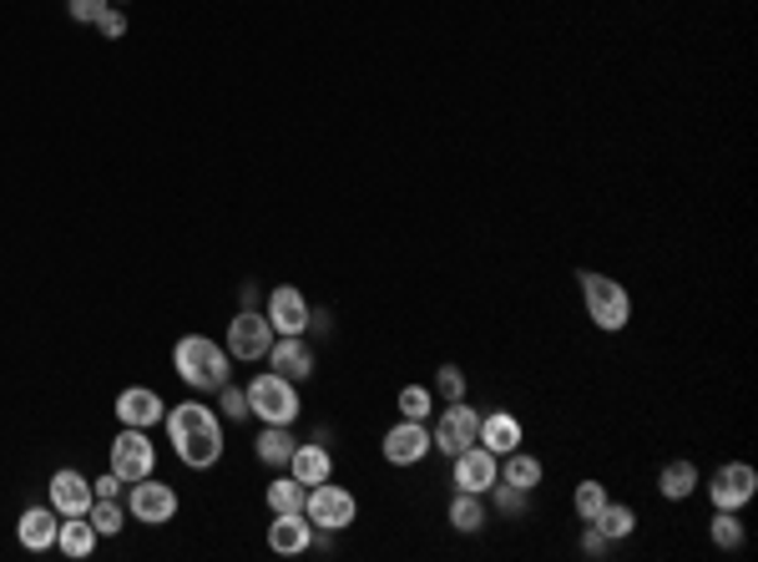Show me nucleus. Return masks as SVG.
Listing matches in <instances>:
<instances>
[{
  "mask_svg": "<svg viewBox=\"0 0 758 562\" xmlns=\"http://www.w3.org/2000/svg\"><path fill=\"white\" fill-rule=\"evenodd\" d=\"M112 472H117L127 487L157 472V446H152V436H147L142 426H122L117 430V441H112Z\"/></svg>",
  "mask_w": 758,
  "mask_h": 562,
  "instance_id": "8",
  "label": "nucleus"
},
{
  "mask_svg": "<svg viewBox=\"0 0 758 562\" xmlns=\"http://www.w3.org/2000/svg\"><path fill=\"white\" fill-rule=\"evenodd\" d=\"M754 491H758V472L748 461L718 466L713 482H708V497H713V507H723V512H744V507L754 502Z\"/></svg>",
  "mask_w": 758,
  "mask_h": 562,
  "instance_id": "11",
  "label": "nucleus"
},
{
  "mask_svg": "<svg viewBox=\"0 0 758 562\" xmlns=\"http://www.w3.org/2000/svg\"><path fill=\"white\" fill-rule=\"evenodd\" d=\"M268 345H274V325H268V314H263V310H238L233 325H228L223 350H228L238 365H253V360L268 355Z\"/></svg>",
  "mask_w": 758,
  "mask_h": 562,
  "instance_id": "9",
  "label": "nucleus"
},
{
  "mask_svg": "<svg viewBox=\"0 0 758 562\" xmlns=\"http://www.w3.org/2000/svg\"><path fill=\"white\" fill-rule=\"evenodd\" d=\"M435 396L440 400H466V371H460V365H440L435 371Z\"/></svg>",
  "mask_w": 758,
  "mask_h": 562,
  "instance_id": "33",
  "label": "nucleus"
},
{
  "mask_svg": "<svg viewBox=\"0 0 758 562\" xmlns=\"http://www.w3.org/2000/svg\"><path fill=\"white\" fill-rule=\"evenodd\" d=\"M657 491H662L668 502H687V497L698 491V466H693V461H668L662 476H657Z\"/></svg>",
  "mask_w": 758,
  "mask_h": 562,
  "instance_id": "25",
  "label": "nucleus"
},
{
  "mask_svg": "<svg viewBox=\"0 0 758 562\" xmlns=\"http://www.w3.org/2000/svg\"><path fill=\"white\" fill-rule=\"evenodd\" d=\"M87 517L102 537H122V527H127V507H122V497H97Z\"/></svg>",
  "mask_w": 758,
  "mask_h": 562,
  "instance_id": "28",
  "label": "nucleus"
},
{
  "mask_svg": "<svg viewBox=\"0 0 758 562\" xmlns=\"http://www.w3.org/2000/svg\"><path fill=\"white\" fill-rule=\"evenodd\" d=\"M173 371L192 396H218L223 385L233 380V355L207 335H182L173 345Z\"/></svg>",
  "mask_w": 758,
  "mask_h": 562,
  "instance_id": "2",
  "label": "nucleus"
},
{
  "mask_svg": "<svg viewBox=\"0 0 758 562\" xmlns=\"http://www.w3.org/2000/svg\"><path fill=\"white\" fill-rule=\"evenodd\" d=\"M304 517L314 522L319 533H344V527H354V517H359V502H354V491L334 487V482H319V487H308Z\"/></svg>",
  "mask_w": 758,
  "mask_h": 562,
  "instance_id": "5",
  "label": "nucleus"
},
{
  "mask_svg": "<svg viewBox=\"0 0 758 562\" xmlns=\"http://www.w3.org/2000/svg\"><path fill=\"white\" fill-rule=\"evenodd\" d=\"M496 482H501V457H491L481 441L466 446L460 457H451V487L455 491H476V497H485Z\"/></svg>",
  "mask_w": 758,
  "mask_h": 562,
  "instance_id": "10",
  "label": "nucleus"
},
{
  "mask_svg": "<svg viewBox=\"0 0 758 562\" xmlns=\"http://www.w3.org/2000/svg\"><path fill=\"white\" fill-rule=\"evenodd\" d=\"M491 497V507H496L501 517H521L526 507H531V491H521V487H510V482H496V487L485 491Z\"/></svg>",
  "mask_w": 758,
  "mask_h": 562,
  "instance_id": "32",
  "label": "nucleus"
},
{
  "mask_svg": "<svg viewBox=\"0 0 758 562\" xmlns=\"http://www.w3.org/2000/svg\"><path fill=\"white\" fill-rule=\"evenodd\" d=\"M243 396H249V411L258 415L263 426H293V421H299V411H304L299 385L283 380L278 371H258L249 385H243Z\"/></svg>",
  "mask_w": 758,
  "mask_h": 562,
  "instance_id": "4",
  "label": "nucleus"
},
{
  "mask_svg": "<svg viewBox=\"0 0 758 562\" xmlns=\"http://www.w3.org/2000/svg\"><path fill=\"white\" fill-rule=\"evenodd\" d=\"M106 5H112V0H66V11H72L76 26H97Z\"/></svg>",
  "mask_w": 758,
  "mask_h": 562,
  "instance_id": "35",
  "label": "nucleus"
},
{
  "mask_svg": "<svg viewBox=\"0 0 758 562\" xmlns=\"http://www.w3.org/2000/svg\"><path fill=\"white\" fill-rule=\"evenodd\" d=\"M97 30H102L106 41H122V36H127V11H122V5H106L102 21H97Z\"/></svg>",
  "mask_w": 758,
  "mask_h": 562,
  "instance_id": "36",
  "label": "nucleus"
},
{
  "mask_svg": "<svg viewBox=\"0 0 758 562\" xmlns=\"http://www.w3.org/2000/svg\"><path fill=\"white\" fill-rule=\"evenodd\" d=\"M238 310H258V284H238Z\"/></svg>",
  "mask_w": 758,
  "mask_h": 562,
  "instance_id": "39",
  "label": "nucleus"
},
{
  "mask_svg": "<svg viewBox=\"0 0 758 562\" xmlns=\"http://www.w3.org/2000/svg\"><path fill=\"white\" fill-rule=\"evenodd\" d=\"M263 314H268L274 335H308V299L293 284H278L274 295L263 299Z\"/></svg>",
  "mask_w": 758,
  "mask_h": 562,
  "instance_id": "13",
  "label": "nucleus"
},
{
  "mask_svg": "<svg viewBox=\"0 0 758 562\" xmlns=\"http://www.w3.org/2000/svg\"><path fill=\"white\" fill-rule=\"evenodd\" d=\"M607 502H612V497H607V487H602V482H592V476H586L582 487H577V497H571V507H577V517H582V522H597V512Z\"/></svg>",
  "mask_w": 758,
  "mask_h": 562,
  "instance_id": "31",
  "label": "nucleus"
},
{
  "mask_svg": "<svg viewBox=\"0 0 758 562\" xmlns=\"http://www.w3.org/2000/svg\"><path fill=\"white\" fill-rule=\"evenodd\" d=\"M293 430L289 426H263L258 430V441H253V451H258V461L263 466H274V472H283L289 466V457H293Z\"/></svg>",
  "mask_w": 758,
  "mask_h": 562,
  "instance_id": "23",
  "label": "nucleus"
},
{
  "mask_svg": "<svg viewBox=\"0 0 758 562\" xmlns=\"http://www.w3.org/2000/svg\"><path fill=\"white\" fill-rule=\"evenodd\" d=\"M122 487H127V482H122L117 472H106V476H97V482H91V491H97V497H122Z\"/></svg>",
  "mask_w": 758,
  "mask_h": 562,
  "instance_id": "38",
  "label": "nucleus"
},
{
  "mask_svg": "<svg viewBox=\"0 0 758 562\" xmlns=\"http://www.w3.org/2000/svg\"><path fill=\"white\" fill-rule=\"evenodd\" d=\"M476 441H481L491 457H506V451H516V446L526 441V430H521V421H516L510 411H485Z\"/></svg>",
  "mask_w": 758,
  "mask_h": 562,
  "instance_id": "19",
  "label": "nucleus"
},
{
  "mask_svg": "<svg viewBox=\"0 0 758 562\" xmlns=\"http://www.w3.org/2000/svg\"><path fill=\"white\" fill-rule=\"evenodd\" d=\"M268 371H278L283 380H308L314 375V345L304 340V335H274V345H268Z\"/></svg>",
  "mask_w": 758,
  "mask_h": 562,
  "instance_id": "14",
  "label": "nucleus"
},
{
  "mask_svg": "<svg viewBox=\"0 0 758 562\" xmlns=\"http://www.w3.org/2000/svg\"><path fill=\"white\" fill-rule=\"evenodd\" d=\"M314 522L304 517V512H274V527H268V548L278 552V558H299V552L314 548Z\"/></svg>",
  "mask_w": 758,
  "mask_h": 562,
  "instance_id": "16",
  "label": "nucleus"
},
{
  "mask_svg": "<svg viewBox=\"0 0 758 562\" xmlns=\"http://www.w3.org/2000/svg\"><path fill=\"white\" fill-rule=\"evenodd\" d=\"M263 497H268V512H304L308 487L299 482V476H278V482L263 491Z\"/></svg>",
  "mask_w": 758,
  "mask_h": 562,
  "instance_id": "27",
  "label": "nucleus"
},
{
  "mask_svg": "<svg viewBox=\"0 0 758 562\" xmlns=\"http://www.w3.org/2000/svg\"><path fill=\"white\" fill-rule=\"evenodd\" d=\"M56 527H61V512L51 502L46 507H26L21 522H15V542L26 552H51L56 548Z\"/></svg>",
  "mask_w": 758,
  "mask_h": 562,
  "instance_id": "17",
  "label": "nucleus"
},
{
  "mask_svg": "<svg viewBox=\"0 0 758 562\" xmlns=\"http://www.w3.org/2000/svg\"><path fill=\"white\" fill-rule=\"evenodd\" d=\"M713 548H723V552H738L748 542V533H744V522H738V512H723V507H713Z\"/></svg>",
  "mask_w": 758,
  "mask_h": 562,
  "instance_id": "29",
  "label": "nucleus"
},
{
  "mask_svg": "<svg viewBox=\"0 0 758 562\" xmlns=\"http://www.w3.org/2000/svg\"><path fill=\"white\" fill-rule=\"evenodd\" d=\"M167 426V446L177 451V461L188 472H207L223 461V415L203 400H182V405H167L162 415Z\"/></svg>",
  "mask_w": 758,
  "mask_h": 562,
  "instance_id": "1",
  "label": "nucleus"
},
{
  "mask_svg": "<svg viewBox=\"0 0 758 562\" xmlns=\"http://www.w3.org/2000/svg\"><path fill=\"white\" fill-rule=\"evenodd\" d=\"M46 502L56 507L61 517H87L91 502H97V491H91V482H87L81 472L61 466V472L51 476V487H46Z\"/></svg>",
  "mask_w": 758,
  "mask_h": 562,
  "instance_id": "15",
  "label": "nucleus"
},
{
  "mask_svg": "<svg viewBox=\"0 0 758 562\" xmlns=\"http://www.w3.org/2000/svg\"><path fill=\"white\" fill-rule=\"evenodd\" d=\"M592 527H597L607 542H628V537L637 533V512H632L628 502H607L597 512V522H592Z\"/></svg>",
  "mask_w": 758,
  "mask_h": 562,
  "instance_id": "26",
  "label": "nucleus"
},
{
  "mask_svg": "<svg viewBox=\"0 0 758 562\" xmlns=\"http://www.w3.org/2000/svg\"><path fill=\"white\" fill-rule=\"evenodd\" d=\"M541 476H546V466H541V461L531 457V451H521V446L501 457V482H510V487L536 491V487H541Z\"/></svg>",
  "mask_w": 758,
  "mask_h": 562,
  "instance_id": "22",
  "label": "nucleus"
},
{
  "mask_svg": "<svg viewBox=\"0 0 758 562\" xmlns=\"http://www.w3.org/2000/svg\"><path fill=\"white\" fill-rule=\"evenodd\" d=\"M445 522H451V527H455L460 537L481 533V527H485V502L476 497V491H455L451 507H445Z\"/></svg>",
  "mask_w": 758,
  "mask_h": 562,
  "instance_id": "24",
  "label": "nucleus"
},
{
  "mask_svg": "<svg viewBox=\"0 0 758 562\" xmlns=\"http://www.w3.org/2000/svg\"><path fill=\"white\" fill-rule=\"evenodd\" d=\"M476 430H481V411H470L466 400H445L435 415V426H430V441H435V451H445V457H460L466 446H476Z\"/></svg>",
  "mask_w": 758,
  "mask_h": 562,
  "instance_id": "7",
  "label": "nucleus"
},
{
  "mask_svg": "<svg viewBox=\"0 0 758 562\" xmlns=\"http://www.w3.org/2000/svg\"><path fill=\"white\" fill-rule=\"evenodd\" d=\"M379 451H384L390 466H420V461L435 451V441H430V426H425V421H405V415H400V426L384 430V446H379Z\"/></svg>",
  "mask_w": 758,
  "mask_h": 562,
  "instance_id": "12",
  "label": "nucleus"
},
{
  "mask_svg": "<svg viewBox=\"0 0 758 562\" xmlns=\"http://www.w3.org/2000/svg\"><path fill=\"white\" fill-rule=\"evenodd\" d=\"M112 5H127V0H112Z\"/></svg>",
  "mask_w": 758,
  "mask_h": 562,
  "instance_id": "40",
  "label": "nucleus"
},
{
  "mask_svg": "<svg viewBox=\"0 0 758 562\" xmlns=\"http://www.w3.org/2000/svg\"><path fill=\"white\" fill-rule=\"evenodd\" d=\"M127 517L142 527H167L177 517V491L162 476H142L127 487Z\"/></svg>",
  "mask_w": 758,
  "mask_h": 562,
  "instance_id": "6",
  "label": "nucleus"
},
{
  "mask_svg": "<svg viewBox=\"0 0 758 562\" xmlns=\"http://www.w3.org/2000/svg\"><path fill=\"white\" fill-rule=\"evenodd\" d=\"M97 542H102V533L91 527V517H61L56 527V552L72 562H87L91 552H97Z\"/></svg>",
  "mask_w": 758,
  "mask_h": 562,
  "instance_id": "21",
  "label": "nucleus"
},
{
  "mask_svg": "<svg viewBox=\"0 0 758 562\" xmlns=\"http://www.w3.org/2000/svg\"><path fill=\"white\" fill-rule=\"evenodd\" d=\"M607 548H612V542H607V537H602L597 527L586 522V533H582V552H586V558H607Z\"/></svg>",
  "mask_w": 758,
  "mask_h": 562,
  "instance_id": "37",
  "label": "nucleus"
},
{
  "mask_svg": "<svg viewBox=\"0 0 758 562\" xmlns=\"http://www.w3.org/2000/svg\"><path fill=\"white\" fill-rule=\"evenodd\" d=\"M430 411H435V390L430 385H405L400 390V415L405 421H430Z\"/></svg>",
  "mask_w": 758,
  "mask_h": 562,
  "instance_id": "30",
  "label": "nucleus"
},
{
  "mask_svg": "<svg viewBox=\"0 0 758 562\" xmlns=\"http://www.w3.org/2000/svg\"><path fill=\"white\" fill-rule=\"evenodd\" d=\"M289 476H299L304 487H319V482H329L334 476V457H329V446L324 441H299L289 457Z\"/></svg>",
  "mask_w": 758,
  "mask_h": 562,
  "instance_id": "20",
  "label": "nucleus"
},
{
  "mask_svg": "<svg viewBox=\"0 0 758 562\" xmlns=\"http://www.w3.org/2000/svg\"><path fill=\"white\" fill-rule=\"evenodd\" d=\"M218 405H223V421H249V415H253V411H249V396H243L233 380L218 390Z\"/></svg>",
  "mask_w": 758,
  "mask_h": 562,
  "instance_id": "34",
  "label": "nucleus"
},
{
  "mask_svg": "<svg viewBox=\"0 0 758 562\" xmlns=\"http://www.w3.org/2000/svg\"><path fill=\"white\" fill-rule=\"evenodd\" d=\"M577 284H582V304H586V320H592V325L607 329V335L628 329V320H632L628 284H617L612 274H597V268H582Z\"/></svg>",
  "mask_w": 758,
  "mask_h": 562,
  "instance_id": "3",
  "label": "nucleus"
},
{
  "mask_svg": "<svg viewBox=\"0 0 758 562\" xmlns=\"http://www.w3.org/2000/svg\"><path fill=\"white\" fill-rule=\"evenodd\" d=\"M162 415H167V400L157 396V390H147V385H127L117 396V421L122 426H162Z\"/></svg>",
  "mask_w": 758,
  "mask_h": 562,
  "instance_id": "18",
  "label": "nucleus"
}]
</instances>
